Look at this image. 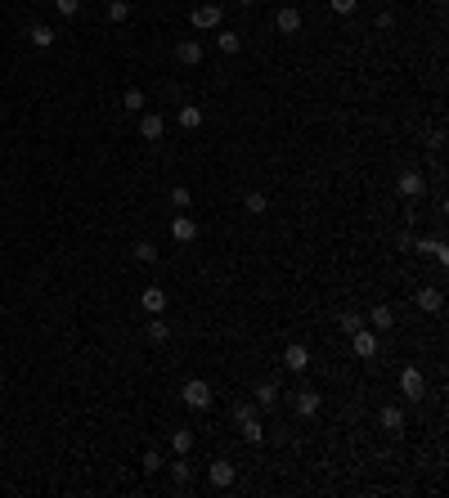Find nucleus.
<instances>
[{
  "instance_id": "c85d7f7f",
  "label": "nucleus",
  "mask_w": 449,
  "mask_h": 498,
  "mask_svg": "<svg viewBox=\"0 0 449 498\" xmlns=\"http://www.w3.org/2000/svg\"><path fill=\"white\" fill-rule=\"evenodd\" d=\"M121 108H126V112H139V108H144V90H126V94H121Z\"/></svg>"
},
{
  "instance_id": "393cba45",
  "label": "nucleus",
  "mask_w": 449,
  "mask_h": 498,
  "mask_svg": "<svg viewBox=\"0 0 449 498\" xmlns=\"http://www.w3.org/2000/svg\"><path fill=\"white\" fill-rule=\"evenodd\" d=\"M238 427H243V440H247V445H261V440H265V427L256 422V418H247V422H238Z\"/></svg>"
},
{
  "instance_id": "aec40b11",
  "label": "nucleus",
  "mask_w": 449,
  "mask_h": 498,
  "mask_svg": "<svg viewBox=\"0 0 449 498\" xmlns=\"http://www.w3.org/2000/svg\"><path fill=\"white\" fill-rule=\"evenodd\" d=\"M378 418H382V427H387V431H405V409H400V404H387Z\"/></svg>"
},
{
  "instance_id": "6ab92c4d",
  "label": "nucleus",
  "mask_w": 449,
  "mask_h": 498,
  "mask_svg": "<svg viewBox=\"0 0 449 498\" xmlns=\"http://www.w3.org/2000/svg\"><path fill=\"white\" fill-rule=\"evenodd\" d=\"M216 45H221V54H238V50H243V36H238V32H225V27H216Z\"/></svg>"
},
{
  "instance_id": "423d86ee",
  "label": "nucleus",
  "mask_w": 449,
  "mask_h": 498,
  "mask_svg": "<svg viewBox=\"0 0 449 498\" xmlns=\"http://www.w3.org/2000/svg\"><path fill=\"white\" fill-rule=\"evenodd\" d=\"M162 135H167V117H158V112H144V117H139V139L158 144Z\"/></svg>"
},
{
  "instance_id": "e433bc0d",
  "label": "nucleus",
  "mask_w": 449,
  "mask_h": 498,
  "mask_svg": "<svg viewBox=\"0 0 449 498\" xmlns=\"http://www.w3.org/2000/svg\"><path fill=\"white\" fill-rule=\"evenodd\" d=\"M243 5H256V0H243Z\"/></svg>"
},
{
  "instance_id": "c9c22d12",
  "label": "nucleus",
  "mask_w": 449,
  "mask_h": 498,
  "mask_svg": "<svg viewBox=\"0 0 449 498\" xmlns=\"http://www.w3.org/2000/svg\"><path fill=\"white\" fill-rule=\"evenodd\" d=\"M378 27H382V32H391V27H396V14H391V9H382V14H378Z\"/></svg>"
},
{
  "instance_id": "5701e85b",
  "label": "nucleus",
  "mask_w": 449,
  "mask_h": 498,
  "mask_svg": "<svg viewBox=\"0 0 449 498\" xmlns=\"http://www.w3.org/2000/svg\"><path fill=\"white\" fill-rule=\"evenodd\" d=\"M171 476H176V485H185L189 476H194V463H189V454H176V463H171Z\"/></svg>"
},
{
  "instance_id": "f257e3e1",
  "label": "nucleus",
  "mask_w": 449,
  "mask_h": 498,
  "mask_svg": "<svg viewBox=\"0 0 449 498\" xmlns=\"http://www.w3.org/2000/svg\"><path fill=\"white\" fill-rule=\"evenodd\" d=\"M180 400H185L189 409H194V413H207V409L216 404V395H212V386H207L203 377H189L185 386H180Z\"/></svg>"
},
{
  "instance_id": "2f4dec72",
  "label": "nucleus",
  "mask_w": 449,
  "mask_h": 498,
  "mask_svg": "<svg viewBox=\"0 0 449 498\" xmlns=\"http://www.w3.org/2000/svg\"><path fill=\"white\" fill-rule=\"evenodd\" d=\"M355 328H364V319H359L355 310H346V314H341V332H346V337H350V332H355Z\"/></svg>"
},
{
  "instance_id": "ddd939ff",
  "label": "nucleus",
  "mask_w": 449,
  "mask_h": 498,
  "mask_svg": "<svg viewBox=\"0 0 449 498\" xmlns=\"http://www.w3.org/2000/svg\"><path fill=\"white\" fill-rule=\"evenodd\" d=\"M139 305H144L149 314H162L167 310V292H162V287H144V292H139Z\"/></svg>"
},
{
  "instance_id": "f03ea898",
  "label": "nucleus",
  "mask_w": 449,
  "mask_h": 498,
  "mask_svg": "<svg viewBox=\"0 0 449 498\" xmlns=\"http://www.w3.org/2000/svg\"><path fill=\"white\" fill-rule=\"evenodd\" d=\"M221 5H194L189 9V23L198 27V32H216V27H221Z\"/></svg>"
},
{
  "instance_id": "7ed1b4c3",
  "label": "nucleus",
  "mask_w": 449,
  "mask_h": 498,
  "mask_svg": "<svg viewBox=\"0 0 449 498\" xmlns=\"http://www.w3.org/2000/svg\"><path fill=\"white\" fill-rule=\"evenodd\" d=\"M423 390H427L423 368H405V372H400V395H405V400H414V404H418V400H423Z\"/></svg>"
},
{
  "instance_id": "20e7f679",
  "label": "nucleus",
  "mask_w": 449,
  "mask_h": 498,
  "mask_svg": "<svg viewBox=\"0 0 449 498\" xmlns=\"http://www.w3.org/2000/svg\"><path fill=\"white\" fill-rule=\"evenodd\" d=\"M234 481H238V472H234V463H225V458H216V463L207 467V485H212V490H229Z\"/></svg>"
},
{
  "instance_id": "9b49d317",
  "label": "nucleus",
  "mask_w": 449,
  "mask_h": 498,
  "mask_svg": "<svg viewBox=\"0 0 449 498\" xmlns=\"http://www.w3.org/2000/svg\"><path fill=\"white\" fill-rule=\"evenodd\" d=\"M414 247H418V252H427L432 261L449 265V247H445V238H414Z\"/></svg>"
},
{
  "instance_id": "a878e982",
  "label": "nucleus",
  "mask_w": 449,
  "mask_h": 498,
  "mask_svg": "<svg viewBox=\"0 0 449 498\" xmlns=\"http://www.w3.org/2000/svg\"><path fill=\"white\" fill-rule=\"evenodd\" d=\"M171 449H176V454H189V449H194V431H171Z\"/></svg>"
},
{
  "instance_id": "39448f33",
  "label": "nucleus",
  "mask_w": 449,
  "mask_h": 498,
  "mask_svg": "<svg viewBox=\"0 0 449 498\" xmlns=\"http://www.w3.org/2000/svg\"><path fill=\"white\" fill-rule=\"evenodd\" d=\"M350 350H355L359 359H373L378 355V332L373 328H355L350 332Z\"/></svg>"
},
{
  "instance_id": "4be33fe9",
  "label": "nucleus",
  "mask_w": 449,
  "mask_h": 498,
  "mask_svg": "<svg viewBox=\"0 0 449 498\" xmlns=\"http://www.w3.org/2000/svg\"><path fill=\"white\" fill-rule=\"evenodd\" d=\"M176 117H180V126H185V130H198V126H203V108H194V103H185Z\"/></svg>"
},
{
  "instance_id": "b1692460",
  "label": "nucleus",
  "mask_w": 449,
  "mask_h": 498,
  "mask_svg": "<svg viewBox=\"0 0 449 498\" xmlns=\"http://www.w3.org/2000/svg\"><path fill=\"white\" fill-rule=\"evenodd\" d=\"M243 207L252 216H265V212H270V198H265V194H243Z\"/></svg>"
},
{
  "instance_id": "473e14b6",
  "label": "nucleus",
  "mask_w": 449,
  "mask_h": 498,
  "mask_svg": "<svg viewBox=\"0 0 449 498\" xmlns=\"http://www.w3.org/2000/svg\"><path fill=\"white\" fill-rule=\"evenodd\" d=\"M139 467H144V472H162V454H158V449H149V454L139 458Z\"/></svg>"
},
{
  "instance_id": "6e6552de",
  "label": "nucleus",
  "mask_w": 449,
  "mask_h": 498,
  "mask_svg": "<svg viewBox=\"0 0 449 498\" xmlns=\"http://www.w3.org/2000/svg\"><path fill=\"white\" fill-rule=\"evenodd\" d=\"M274 27H279L283 36H297L301 32V9H292V5H283L279 14H274Z\"/></svg>"
},
{
  "instance_id": "412c9836",
  "label": "nucleus",
  "mask_w": 449,
  "mask_h": 498,
  "mask_svg": "<svg viewBox=\"0 0 449 498\" xmlns=\"http://www.w3.org/2000/svg\"><path fill=\"white\" fill-rule=\"evenodd\" d=\"M149 341H153V346H167V341H171V323L153 314V323H149Z\"/></svg>"
},
{
  "instance_id": "2eb2a0df",
  "label": "nucleus",
  "mask_w": 449,
  "mask_h": 498,
  "mask_svg": "<svg viewBox=\"0 0 449 498\" xmlns=\"http://www.w3.org/2000/svg\"><path fill=\"white\" fill-rule=\"evenodd\" d=\"M441 305H445L441 287H423V292H418V310H423V314H436Z\"/></svg>"
},
{
  "instance_id": "0eeeda50",
  "label": "nucleus",
  "mask_w": 449,
  "mask_h": 498,
  "mask_svg": "<svg viewBox=\"0 0 449 498\" xmlns=\"http://www.w3.org/2000/svg\"><path fill=\"white\" fill-rule=\"evenodd\" d=\"M171 238H176V243H194L198 238V220L194 216H171Z\"/></svg>"
},
{
  "instance_id": "cd10ccee",
  "label": "nucleus",
  "mask_w": 449,
  "mask_h": 498,
  "mask_svg": "<svg viewBox=\"0 0 449 498\" xmlns=\"http://www.w3.org/2000/svg\"><path fill=\"white\" fill-rule=\"evenodd\" d=\"M108 18L112 23H126L130 18V0H108Z\"/></svg>"
},
{
  "instance_id": "1a4fd4ad",
  "label": "nucleus",
  "mask_w": 449,
  "mask_h": 498,
  "mask_svg": "<svg viewBox=\"0 0 449 498\" xmlns=\"http://www.w3.org/2000/svg\"><path fill=\"white\" fill-rule=\"evenodd\" d=\"M396 189H400V194H405V198H418V194H423V189H427V180H423V171H400V180H396Z\"/></svg>"
},
{
  "instance_id": "4c0bfd02",
  "label": "nucleus",
  "mask_w": 449,
  "mask_h": 498,
  "mask_svg": "<svg viewBox=\"0 0 449 498\" xmlns=\"http://www.w3.org/2000/svg\"><path fill=\"white\" fill-rule=\"evenodd\" d=\"M32 5H36V0H32Z\"/></svg>"
},
{
  "instance_id": "c756f323",
  "label": "nucleus",
  "mask_w": 449,
  "mask_h": 498,
  "mask_svg": "<svg viewBox=\"0 0 449 498\" xmlns=\"http://www.w3.org/2000/svg\"><path fill=\"white\" fill-rule=\"evenodd\" d=\"M135 261L139 265H153V261H158V247H153V243H135Z\"/></svg>"
},
{
  "instance_id": "dca6fc26",
  "label": "nucleus",
  "mask_w": 449,
  "mask_h": 498,
  "mask_svg": "<svg viewBox=\"0 0 449 498\" xmlns=\"http://www.w3.org/2000/svg\"><path fill=\"white\" fill-rule=\"evenodd\" d=\"M27 41H32V45H36V50H50V45H54V41H59V36H54V27H45V23H36V27H32V32H27Z\"/></svg>"
},
{
  "instance_id": "9d476101",
  "label": "nucleus",
  "mask_w": 449,
  "mask_h": 498,
  "mask_svg": "<svg viewBox=\"0 0 449 498\" xmlns=\"http://www.w3.org/2000/svg\"><path fill=\"white\" fill-rule=\"evenodd\" d=\"M283 363H288V372H305L310 368V350H305L301 341H292V346L283 350Z\"/></svg>"
},
{
  "instance_id": "f704fd0d",
  "label": "nucleus",
  "mask_w": 449,
  "mask_h": 498,
  "mask_svg": "<svg viewBox=\"0 0 449 498\" xmlns=\"http://www.w3.org/2000/svg\"><path fill=\"white\" fill-rule=\"evenodd\" d=\"M54 9H59V18H72L81 9V0H54Z\"/></svg>"
},
{
  "instance_id": "4468645a",
  "label": "nucleus",
  "mask_w": 449,
  "mask_h": 498,
  "mask_svg": "<svg viewBox=\"0 0 449 498\" xmlns=\"http://www.w3.org/2000/svg\"><path fill=\"white\" fill-rule=\"evenodd\" d=\"M292 409H297L301 418H314V413H319V395H314V390L305 386V390H297V400H292Z\"/></svg>"
},
{
  "instance_id": "f8f14e48",
  "label": "nucleus",
  "mask_w": 449,
  "mask_h": 498,
  "mask_svg": "<svg viewBox=\"0 0 449 498\" xmlns=\"http://www.w3.org/2000/svg\"><path fill=\"white\" fill-rule=\"evenodd\" d=\"M176 59L185 63V68H198V63H203V41H180L176 45Z\"/></svg>"
},
{
  "instance_id": "a211bd4d",
  "label": "nucleus",
  "mask_w": 449,
  "mask_h": 498,
  "mask_svg": "<svg viewBox=\"0 0 449 498\" xmlns=\"http://www.w3.org/2000/svg\"><path fill=\"white\" fill-rule=\"evenodd\" d=\"M391 323H396V314H391V305H373V314H368V328H373V332H387Z\"/></svg>"
},
{
  "instance_id": "bb28decb",
  "label": "nucleus",
  "mask_w": 449,
  "mask_h": 498,
  "mask_svg": "<svg viewBox=\"0 0 449 498\" xmlns=\"http://www.w3.org/2000/svg\"><path fill=\"white\" fill-rule=\"evenodd\" d=\"M261 409H256V400H238L234 404V422H247V418H256Z\"/></svg>"
},
{
  "instance_id": "7c9ffc66",
  "label": "nucleus",
  "mask_w": 449,
  "mask_h": 498,
  "mask_svg": "<svg viewBox=\"0 0 449 498\" xmlns=\"http://www.w3.org/2000/svg\"><path fill=\"white\" fill-rule=\"evenodd\" d=\"M189 203H194V194H189V189H180V184L171 189V207H176V212H185Z\"/></svg>"
},
{
  "instance_id": "72a5a7b5",
  "label": "nucleus",
  "mask_w": 449,
  "mask_h": 498,
  "mask_svg": "<svg viewBox=\"0 0 449 498\" xmlns=\"http://www.w3.org/2000/svg\"><path fill=\"white\" fill-rule=\"evenodd\" d=\"M355 5H359V0H328V9H332V14H341V18L355 14Z\"/></svg>"
},
{
  "instance_id": "f3484780",
  "label": "nucleus",
  "mask_w": 449,
  "mask_h": 498,
  "mask_svg": "<svg viewBox=\"0 0 449 498\" xmlns=\"http://www.w3.org/2000/svg\"><path fill=\"white\" fill-rule=\"evenodd\" d=\"M256 409H279V386H274V381H261V386H256Z\"/></svg>"
}]
</instances>
